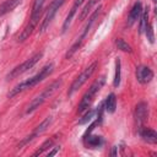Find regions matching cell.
Wrapping results in <instances>:
<instances>
[{
	"instance_id": "cell-17",
	"label": "cell",
	"mask_w": 157,
	"mask_h": 157,
	"mask_svg": "<svg viewBox=\"0 0 157 157\" xmlns=\"http://www.w3.org/2000/svg\"><path fill=\"white\" fill-rule=\"evenodd\" d=\"M103 104H104V108H105V110L108 113H114L115 112V108H117V98H115V94L114 93H110L105 98V102Z\"/></svg>"
},
{
	"instance_id": "cell-20",
	"label": "cell",
	"mask_w": 157,
	"mask_h": 157,
	"mask_svg": "<svg viewBox=\"0 0 157 157\" xmlns=\"http://www.w3.org/2000/svg\"><path fill=\"white\" fill-rule=\"evenodd\" d=\"M82 40H83L82 38H78V39H77V40L71 45V48H70V49L67 50V53L65 54V59H70V58H71V56L77 52V49H78V48L81 47V44H82Z\"/></svg>"
},
{
	"instance_id": "cell-13",
	"label": "cell",
	"mask_w": 157,
	"mask_h": 157,
	"mask_svg": "<svg viewBox=\"0 0 157 157\" xmlns=\"http://www.w3.org/2000/svg\"><path fill=\"white\" fill-rule=\"evenodd\" d=\"M139 134L142 137V140L148 142V144H156L157 142V132L153 129L140 126L139 128Z\"/></svg>"
},
{
	"instance_id": "cell-7",
	"label": "cell",
	"mask_w": 157,
	"mask_h": 157,
	"mask_svg": "<svg viewBox=\"0 0 157 157\" xmlns=\"http://www.w3.org/2000/svg\"><path fill=\"white\" fill-rule=\"evenodd\" d=\"M64 2H65V0H53V1L50 2L49 7H48V10H47V13H45V16H44V20H43V22H42V25H40V28H39V32H40V33H43V32L49 27V25L52 23V21H53V18H54L55 13H56L58 10L63 6Z\"/></svg>"
},
{
	"instance_id": "cell-4",
	"label": "cell",
	"mask_w": 157,
	"mask_h": 157,
	"mask_svg": "<svg viewBox=\"0 0 157 157\" xmlns=\"http://www.w3.org/2000/svg\"><path fill=\"white\" fill-rule=\"evenodd\" d=\"M43 56V53L42 52H39V53H36L33 56H31L29 59H27V60H25L22 64H20V65H17V66H15L9 74H7V76H6V80H12V78H16V77H18L20 75H22V74H25L26 71H28V70H31L39 60H40V58Z\"/></svg>"
},
{
	"instance_id": "cell-19",
	"label": "cell",
	"mask_w": 157,
	"mask_h": 157,
	"mask_svg": "<svg viewBox=\"0 0 157 157\" xmlns=\"http://www.w3.org/2000/svg\"><path fill=\"white\" fill-rule=\"evenodd\" d=\"M140 26H139V32L140 33H142L144 31H145V27H146V25L148 23V7H146L145 10H142V12H141V16H140Z\"/></svg>"
},
{
	"instance_id": "cell-18",
	"label": "cell",
	"mask_w": 157,
	"mask_h": 157,
	"mask_svg": "<svg viewBox=\"0 0 157 157\" xmlns=\"http://www.w3.org/2000/svg\"><path fill=\"white\" fill-rule=\"evenodd\" d=\"M97 2H98V0H88V2H87V4L83 6V9L81 10V13H80V16H78V20H80V21H83L86 17H88V15H90L92 7H93Z\"/></svg>"
},
{
	"instance_id": "cell-16",
	"label": "cell",
	"mask_w": 157,
	"mask_h": 157,
	"mask_svg": "<svg viewBox=\"0 0 157 157\" xmlns=\"http://www.w3.org/2000/svg\"><path fill=\"white\" fill-rule=\"evenodd\" d=\"M83 140L86 141V145L90 147V148H97V147H101L103 145V137L102 136H97V135H87L86 137H83Z\"/></svg>"
},
{
	"instance_id": "cell-12",
	"label": "cell",
	"mask_w": 157,
	"mask_h": 157,
	"mask_svg": "<svg viewBox=\"0 0 157 157\" xmlns=\"http://www.w3.org/2000/svg\"><path fill=\"white\" fill-rule=\"evenodd\" d=\"M83 2H85V0H75V2H74V5H72L71 10L69 11V13H67V16H66V18H65V21H64V23H63V32H66V31L69 29L70 23H71V21H72V18H74V16L76 15V12H77L78 7H80Z\"/></svg>"
},
{
	"instance_id": "cell-23",
	"label": "cell",
	"mask_w": 157,
	"mask_h": 157,
	"mask_svg": "<svg viewBox=\"0 0 157 157\" xmlns=\"http://www.w3.org/2000/svg\"><path fill=\"white\" fill-rule=\"evenodd\" d=\"M53 144H54V141L52 140V139H49V140H47V141H44L43 144H42V146L33 153V156H39V155H42V153H44L47 150H49L52 146H53Z\"/></svg>"
},
{
	"instance_id": "cell-25",
	"label": "cell",
	"mask_w": 157,
	"mask_h": 157,
	"mask_svg": "<svg viewBox=\"0 0 157 157\" xmlns=\"http://www.w3.org/2000/svg\"><path fill=\"white\" fill-rule=\"evenodd\" d=\"M145 32H146V36H147V39L150 43H155V34H153V27H152V23L148 22L145 27Z\"/></svg>"
},
{
	"instance_id": "cell-8",
	"label": "cell",
	"mask_w": 157,
	"mask_h": 157,
	"mask_svg": "<svg viewBox=\"0 0 157 157\" xmlns=\"http://www.w3.org/2000/svg\"><path fill=\"white\" fill-rule=\"evenodd\" d=\"M52 120H53V119H52V117H47V118H45V119H44L39 125H37V126H36V129L33 130V132H32L29 136H27V139H25V140L18 145V148H21L23 145H26V144L31 142V141H32V140H34L37 136H39L40 134H43V132L49 128V125L52 124Z\"/></svg>"
},
{
	"instance_id": "cell-11",
	"label": "cell",
	"mask_w": 157,
	"mask_h": 157,
	"mask_svg": "<svg viewBox=\"0 0 157 157\" xmlns=\"http://www.w3.org/2000/svg\"><path fill=\"white\" fill-rule=\"evenodd\" d=\"M141 12H142V4L141 1H136L134 4V6L131 7L130 10V13L128 16V21H126V26L128 27H131L141 16Z\"/></svg>"
},
{
	"instance_id": "cell-22",
	"label": "cell",
	"mask_w": 157,
	"mask_h": 157,
	"mask_svg": "<svg viewBox=\"0 0 157 157\" xmlns=\"http://www.w3.org/2000/svg\"><path fill=\"white\" fill-rule=\"evenodd\" d=\"M120 70H121V67H120V59L117 58V60H115V75H114V81H113L114 87H118L120 85Z\"/></svg>"
},
{
	"instance_id": "cell-5",
	"label": "cell",
	"mask_w": 157,
	"mask_h": 157,
	"mask_svg": "<svg viewBox=\"0 0 157 157\" xmlns=\"http://www.w3.org/2000/svg\"><path fill=\"white\" fill-rule=\"evenodd\" d=\"M44 2H45V0H34L33 7H32V12H31V20H29L28 25L25 27V29L22 31V36L23 37L28 38L32 34V32L36 28V26L38 23V20H39V17L42 15Z\"/></svg>"
},
{
	"instance_id": "cell-6",
	"label": "cell",
	"mask_w": 157,
	"mask_h": 157,
	"mask_svg": "<svg viewBox=\"0 0 157 157\" xmlns=\"http://www.w3.org/2000/svg\"><path fill=\"white\" fill-rule=\"evenodd\" d=\"M97 66H98V63L97 61H94V63H92L90 66H87L75 80H74V82L71 83V86H70V88H69V91H67V96L70 97V96H72L78 88H81L82 87V85L92 76V74L96 71V69H97Z\"/></svg>"
},
{
	"instance_id": "cell-2",
	"label": "cell",
	"mask_w": 157,
	"mask_h": 157,
	"mask_svg": "<svg viewBox=\"0 0 157 157\" xmlns=\"http://www.w3.org/2000/svg\"><path fill=\"white\" fill-rule=\"evenodd\" d=\"M61 83H63L61 80H56V81H54L53 83H50L49 86H47L39 94H37V96L31 101V103L28 104V107H27V109H26V114H29V113L34 112L37 108H39L49 97H52V96L58 91V88L61 86Z\"/></svg>"
},
{
	"instance_id": "cell-21",
	"label": "cell",
	"mask_w": 157,
	"mask_h": 157,
	"mask_svg": "<svg viewBox=\"0 0 157 157\" xmlns=\"http://www.w3.org/2000/svg\"><path fill=\"white\" fill-rule=\"evenodd\" d=\"M115 45H117V48H118L119 50H121V52L131 53V47H130L123 38H118V39L115 40Z\"/></svg>"
},
{
	"instance_id": "cell-1",
	"label": "cell",
	"mask_w": 157,
	"mask_h": 157,
	"mask_svg": "<svg viewBox=\"0 0 157 157\" xmlns=\"http://www.w3.org/2000/svg\"><path fill=\"white\" fill-rule=\"evenodd\" d=\"M53 70H54V65H53L52 63L44 65V66L42 67V70H40L38 74H36L34 76L29 77L28 80H25V81L20 82V83L16 85L13 88H11V91L7 93V97H13V96H16V94H18V93H21V92L28 90V88L34 87L36 85H38L39 82H42L44 78H47V77L53 72Z\"/></svg>"
},
{
	"instance_id": "cell-15",
	"label": "cell",
	"mask_w": 157,
	"mask_h": 157,
	"mask_svg": "<svg viewBox=\"0 0 157 157\" xmlns=\"http://www.w3.org/2000/svg\"><path fill=\"white\" fill-rule=\"evenodd\" d=\"M101 9H102V6L101 5H98V7L94 10V12L88 17V22H87V25L85 26V28H83V32H82V34L80 36V38H85L86 36H87V33L90 32V29H91V27H92V25L94 23V21L97 20V17H98V15H99V12H101Z\"/></svg>"
},
{
	"instance_id": "cell-27",
	"label": "cell",
	"mask_w": 157,
	"mask_h": 157,
	"mask_svg": "<svg viewBox=\"0 0 157 157\" xmlns=\"http://www.w3.org/2000/svg\"><path fill=\"white\" fill-rule=\"evenodd\" d=\"M115 155H117V147L114 146L113 147V151H112V156H115Z\"/></svg>"
},
{
	"instance_id": "cell-26",
	"label": "cell",
	"mask_w": 157,
	"mask_h": 157,
	"mask_svg": "<svg viewBox=\"0 0 157 157\" xmlns=\"http://www.w3.org/2000/svg\"><path fill=\"white\" fill-rule=\"evenodd\" d=\"M59 151H60V146H55L52 151H48V152H47V156H48V157L54 156V155H56V152H59Z\"/></svg>"
},
{
	"instance_id": "cell-3",
	"label": "cell",
	"mask_w": 157,
	"mask_h": 157,
	"mask_svg": "<svg viewBox=\"0 0 157 157\" xmlns=\"http://www.w3.org/2000/svg\"><path fill=\"white\" fill-rule=\"evenodd\" d=\"M104 83H105V77H104V76H101V77H98V78L91 85V87L86 91V93L83 94V97L81 98V101H80V103H78L77 113H82V112H85L86 109L90 108V105H91V103L93 102L96 94L101 91V88L103 87Z\"/></svg>"
},
{
	"instance_id": "cell-10",
	"label": "cell",
	"mask_w": 157,
	"mask_h": 157,
	"mask_svg": "<svg viewBox=\"0 0 157 157\" xmlns=\"http://www.w3.org/2000/svg\"><path fill=\"white\" fill-rule=\"evenodd\" d=\"M152 78H153V71H152L148 66L140 65V66L136 67V80H137L140 83L146 85V83H148Z\"/></svg>"
},
{
	"instance_id": "cell-28",
	"label": "cell",
	"mask_w": 157,
	"mask_h": 157,
	"mask_svg": "<svg viewBox=\"0 0 157 157\" xmlns=\"http://www.w3.org/2000/svg\"><path fill=\"white\" fill-rule=\"evenodd\" d=\"M156 1H157V0H153V2H156Z\"/></svg>"
},
{
	"instance_id": "cell-24",
	"label": "cell",
	"mask_w": 157,
	"mask_h": 157,
	"mask_svg": "<svg viewBox=\"0 0 157 157\" xmlns=\"http://www.w3.org/2000/svg\"><path fill=\"white\" fill-rule=\"evenodd\" d=\"M94 114H96V110H93V109H91V110H88L83 117H82V119H80L78 120V124L80 125H83V124H87L88 121H91L93 118H94Z\"/></svg>"
},
{
	"instance_id": "cell-9",
	"label": "cell",
	"mask_w": 157,
	"mask_h": 157,
	"mask_svg": "<svg viewBox=\"0 0 157 157\" xmlns=\"http://www.w3.org/2000/svg\"><path fill=\"white\" fill-rule=\"evenodd\" d=\"M148 104L146 102H140L136 107H135V112H134V117H135V121L137 124V126H142L144 123L147 120L148 118Z\"/></svg>"
},
{
	"instance_id": "cell-14",
	"label": "cell",
	"mask_w": 157,
	"mask_h": 157,
	"mask_svg": "<svg viewBox=\"0 0 157 157\" xmlns=\"http://www.w3.org/2000/svg\"><path fill=\"white\" fill-rule=\"evenodd\" d=\"M21 2L22 0H5L2 4H0V17L15 10Z\"/></svg>"
}]
</instances>
